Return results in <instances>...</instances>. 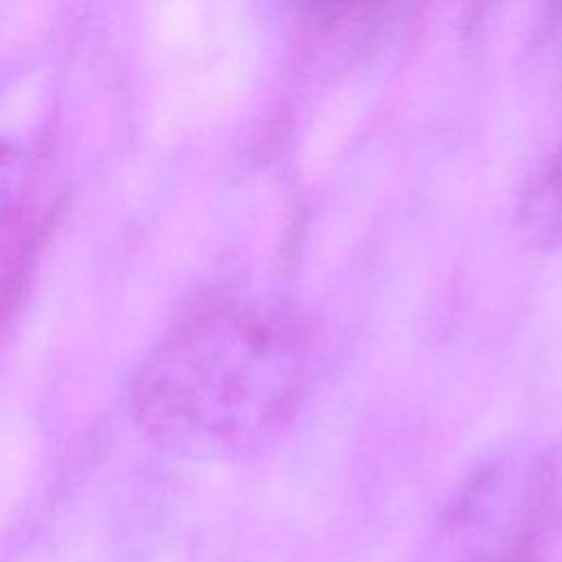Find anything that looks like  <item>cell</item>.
Wrapping results in <instances>:
<instances>
[{"label":"cell","instance_id":"obj_1","mask_svg":"<svg viewBox=\"0 0 562 562\" xmlns=\"http://www.w3.org/2000/svg\"><path fill=\"white\" fill-rule=\"evenodd\" d=\"M182 408L220 435L263 441L292 417L307 384L310 340L281 305L222 299L182 331Z\"/></svg>","mask_w":562,"mask_h":562},{"label":"cell","instance_id":"obj_3","mask_svg":"<svg viewBox=\"0 0 562 562\" xmlns=\"http://www.w3.org/2000/svg\"><path fill=\"white\" fill-rule=\"evenodd\" d=\"M520 226L536 246H562V136L520 200Z\"/></svg>","mask_w":562,"mask_h":562},{"label":"cell","instance_id":"obj_2","mask_svg":"<svg viewBox=\"0 0 562 562\" xmlns=\"http://www.w3.org/2000/svg\"><path fill=\"white\" fill-rule=\"evenodd\" d=\"M553 501L549 463L487 470L450 505L422 562H538Z\"/></svg>","mask_w":562,"mask_h":562}]
</instances>
